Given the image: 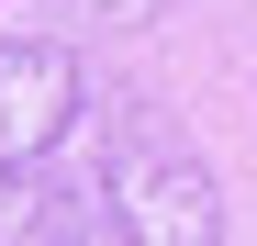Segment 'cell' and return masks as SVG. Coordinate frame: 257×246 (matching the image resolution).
<instances>
[{
  "label": "cell",
  "instance_id": "3957f363",
  "mask_svg": "<svg viewBox=\"0 0 257 246\" xmlns=\"http://www.w3.org/2000/svg\"><path fill=\"white\" fill-rule=\"evenodd\" d=\"M67 12H101V23H146V12H168V0H67Z\"/></svg>",
  "mask_w": 257,
  "mask_h": 246
},
{
  "label": "cell",
  "instance_id": "7a4b0ae2",
  "mask_svg": "<svg viewBox=\"0 0 257 246\" xmlns=\"http://www.w3.org/2000/svg\"><path fill=\"white\" fill-rule=\"evenodd\" d=\"M78 112H90L78 56L45 45V34H0V235H12V213H23V179L78 135Z\"/></svg>",
  "mask_w": 257,
  "mask_h": 246
},
{
  "label": "cell",
  "instance_id": "6da1fadb",
  "mask_svg": "<svg viewBox=\"0 0 257 246\" xmlns=\"http://www.w3.org/2000/svg\"><path fill=\"white\" fill-rule=\"evenodd\" d=\"M34 246H224L212 157L157 101H123L78 146V168L34 190Z\"/></svg>",
  "mask_w": 257,
  "mask_h": 246
}]
</instances>
